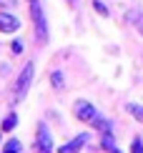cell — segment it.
<instances>
[{
	"label": "cell",
	"mask_w": 143,
	"mask_h": 153,
	"mask_svg": "<svg viewBox=\"0 0 143 153\" xmlns=\"http://www.w3.org/2000/svg\"><path fill=\"white\" fill-rule=\"evenodd\" d=\"M126 111L131 113L136 120H141V123H143V105H138V103H128V105H126Z\"/></svg>",
	"instance_id": "obj_10"
},
{
	"label": "cell",
	"mask_w": 143,
	"mask_h": 153,
	"mask_svg": "<svg viewBox=\"0 0 143 153\" xmlns=\"http://www.w3.org/2000/svg\"><path fill=\"white\" fill-rule=\"evenodd\" d=\"M10 48H13V53H15V55H18V53H23V43H20V40H15Z\"/></svg>",
	"instance_id": "obj_16"
},
{
	"label": "cell",
	"mask_w": 143,
	"mask_h": 153,
	"mask_svg": "<svg viewBox=\"0 0 143 153\" xmlns=\"http://www.w3.org/2000/svg\"><path fill=\"white\" fill-rule=\"evenodd\" d=\"M50 83H53L55 91H63V88H66V80H63V73H60V71H53V73H50Z\"/></svg>",
	"instance_id": "obj_8"
},
{
	"label": "cell",
	"mask_w": 143,
	"mask_h": 153,
	"mask_svg": "<svg viewBox=\"0 0 143 153\" xmlns=\"http://www.w3.org/2000/svg\"><path fill=\"white\" fill-rule=\"evenodd\" d=\"M35 153H53V138H50L48 126H45V123L38 126V136H35Z\"/></svg>",
	"instance_id": "obj_3"
},
{
	"label": "cell",
	"mask_w": 143,
	"mask_h": 153,
	"mask_svg": "<svg viewBox=\"0 0 143 153\" xmlns=\"http://www.w3.org/2000/svg\"><path fill=\"white\" fill-rule=\"evenodd\" d=\"M33 71H35V63L33 60L23 65V71H20V75H18V80H15V88H13V103H20V100L25 98L30 83H33Z\"/></svg>",
	"instance_id": "obj_2"
},
{
	"label": "cell",
	"mask_w": 143,
	"mask_h": 153,
	"mask_svg": "<svg viewBox=\"0 0 143 153\" xmlns=\"http://www.w3.org/2000/svg\"><path fill=\"white\" fill-rule=\"evenodd\" d=\"M131 153H143V141L141 138H136V141L131 143Z\"/></svg>",
	"instance_id": "obj_13"
},
{
	"label": "cell",
	"mask_w": 143,
	"mask_h": 153,
	"mask_svg": "<svg viewBox=\"0 0 143 153\" xmlns=\"http://www.w3.org/2000/svg\"><path fill=\"white\" fill-rule=\"evenodd\" d=\"M15 126H18V116H15V113H10V116L3 120V131L8 133V131H13V128H15Z\"/></svg>",
	"instance_id": "obj_12"
},
{
	"label": "cell",
	"mask_w": 143,
	"mask_h": 153,
	"mask_svg": "<svg viewBox=\"0 0 143 153\" xmlns=\"http://www.w3.org/2000/svg\"><path fill=\"white\" fill-rule=\"evenodd\" d=\"M90 126H93V128L95 131H98V133H103V136H113V126H110V120H106V118H95L93 120V123H90Z\"/></svg>",
	"instance_id": "obj_7"
},
{
	"label": "cell",
	"mask_w": 143,
	"mask_h": 153,
	"mask_svg": "<svg viewBox=\"0 0 143 153\" xmlns=\"http://www.w3.org/2000/svg\"><path fill=\"white\" fill-rule=\"evenodd\" d=\"M68 3H75V0H68Z\"/></svg>",
	"instance_id": "obj_18"
},
{
	"label": "cell",
	"mask_w": 143,
	"mask_h": 153,
	"mask_svg": "<svg viewBox=\"0 0 143 153\" xmlns=\"http://www.w3.org/2000/svg\"><path fill=\"white\" fill-rule=\"evenodd\" d=\"M20 151H23V146H20L18 138H10V141L3 146V153H20Z\"/></svg>",
	"instance_id": "obj_9"
},
{
	"label": "cell",
	"mask_w": 143,
	"mask_h": 153,
	"mask_svg": "<svg viewBox=\"0 0 143 153\" xmlns=\"http://www.w3.org/2000/svg\"><path fill=\"white\" fill-rule=\"evenodd\" d=\"M75 118L83 120V123H93V120L98 118V111H95V105L88 103V100H75Z\"/></svg>",
	"instance_id": "obj_4"
},
{
	"label": "cell",
	"mask_w": 143,
	"mask_h": 153,
	"mask_svg": "<svg viewBox=\"0 0 143 153\" xmlns=\"http://www.w3.org/2000/svg\"><path fill=\"white\" fill-rule=\"evenodd\" d=\"M138 33L143 35V18H141V20H138Z\"/></svg>",
	"instance_id": "obj_17"
},
{
	"label": "cell",
	"mask_w": 143,
	"mask_h": 153,
	"mask_svg": "<svg viewBox=\"0 0 143 153\" xmlns=\"http://www.w3.org/2000/svg\"><path fill=\"white\" fill-rule=\"evenodd\" d=\"M18 28H20V20L13 13H0V33H15Z\"/></svg>",
	"instance_id": "obj_5"
},
{
	"label": "cell",
	"mask_w": 143,
	"mask_h": 153,
	"mask_svg": "<svg viewBox=\"0 0 143 153\" xmlns=\"http://www.w3.org/2000/svg\"><path fill=\"white\" fill-rule=\"evenodd\" d=\"M86 141H88V136H86V133H80L78 138L68 141L66 146H60V148H58V153H78V151L83 148V146H86Z\"/></svg>",
	"instance_id": "obj_6"
},
{
	"label": "cell",
	"mask_w": 143,
	"mask_h": 153,
	"mask_svg": "<svg viewBox=\"0 0 143 153\" xmlns=\"http://www.w3.org/2000/svg\"><path fill=\"white\" fill-rule=\"evenodd\" d=\"M18 5V0H0V8L3 10H10V8H15Z\"/></svg>",
	"instance_id": "obj_15"
},
{
	"label": "cell",
	"mask_w": 143,
	"mask_h": 153,
	"mask_svg": "<svg viewBox=\"0 0 143 153\" xmlns=\"http://www.w3.org/2000/svg\"><path fill=\"white\" fill-rule=\"evenodd\" d=\"M30 3V18H33V25H35V38L40 45L48 43V20H45V13H43V5L40 0H28Z\"/></svg>",
	"instance_id": "obj_1"
},
{
	"label": "cell",
	"mask_w": 143,
	"mask_h": 153,
	"mask_svg": "<svg viewBox=\"0 0 143 153\" xmlns=\"http://www.w3.org/2000/svg\"><path fill=\"white\" fill-rule=\"evenodd\" d=\"M93 8H95V10H98V13H101V15H108V8H106V5H103V3H101V0H93Z\"/></svg>",
	"instance_id": "obj_14"
},
{
	"label": "cell",
	"mask_w": 143,
	"mask_h": 153,
	"mask_svg": "<svg viewBox=\"0 0 143 153\" xmlns=\"http://www.w3.org/2000/svg\"><path fill=\"white\" fill-rule=\"evenodd\" d=\"M101 146H103V148H106L108 153H121V151H118V146L113 143V138H110V136H103V141H101Z\"/></svg>",
	"instance_id": "obj_11"
}]
</instances>
